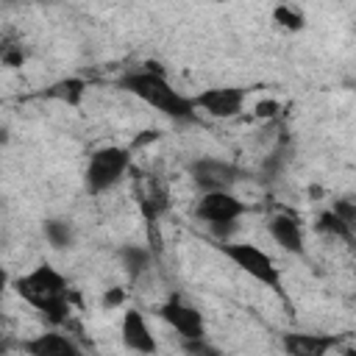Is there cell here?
<instances>
[{
	"mask_svg": "<svg viewBox=\"0 0 356 356\" xmlns=\"http://www.w3.org/2000/svg\"><path fill=\"white\" fill-rule=\"evenodd\" d=\"M314 231H317L320 236H331V239H342V242H356V231H353L348 222H342L331 209H323V211L317 214Z\"/></svg>",
	"mask_w": 356,
	"mask_h": 356,
	"instance_id": "17",
	"label": "cell"
},
{
	"mask_svg": "<svg viewBox=\"0 0 356 356\" xmlns=\"http://www.w3.org/2000/svg\"><path fill=\"white\" fill-rule=\"evenodd\" d=\"M186 172L195 181V186L203 192H228L234 184L248 178V172L242 167H236L234 161H225V159H214V156L192 159L186 164Z\"/></svg>",
	"mask_w": 356,
	"mask_h": 356,
	"instance_id": "5",
	"label": "cell"
},
{
	"mask_svg": "<svg viewBox=\"0 0 356 356\" xmlns=\"http://www.w3.org/2000/svg\"><path fill=\"white\" fill-rule=\"evenodd\" d=\"M117 259H120L122 270H125L134 281L142 278V275L150 270V264H153V253H150L147 248H142V245H120V248H117Z\"/></svg>",
	"mask_w": 356,
	"mask_h": 356,
	"instance_id": "16",
	"label": "cell"
},
{
	"mask_svg": "<svg viewBox=\"0 0 356 356\" xmlns=\"http://www.w3.org/2000/svg\"><path fill=\"white\" fill-rule=\"evenodd\" d=\"M245 97H248V89L242 86H211V89L197 92L192 100H195L197 114L203 111L211 120H234L242 111Z\"/></svg>",
	"mask_w": 356,
	"mask_h": 356,
	"instance_id": "8",
	"label": "cell"
},
{
	"mask_svg": "<svg viewBox=\"0 0 356 356\" xmlns=\"http://www.w3.org/2000/svg\"><path fill=\"white\" fill-rule=\"evenodd\" d=\"M342 356H356V348H339Z\"/></svg>",
	"mask_w": 356,
	"mask_h": 356,
	"instance_id": "26",
	"label": "cell"
},
{
	"mask_svg": "<svg viewBox=\"0 0 356 356\" xmlns=\"http://www.w3.org/2000/svg\"><path fill=\"white\" fill-rule=\"evenodd\" d=\"M273 22H278L284 31H303V25H306V17H303V11L298 8V6H289V3H281V6H275L273 8Z\"/></svg>",
	"mask_w": 356,
	"mask_h": 356,
	"instance_id": "19",
	"label": "cell"
},
{
	"mask_svg": "<svg viewBox=\"0 0 356 356\" xmlns=\"http://www.w3.org/2000/svg\"><path fill=\"white\" fill-rule=\"evenodd\" d=\"M214 248L245 275H250L253 281H259L261 286H267L278 300L289 303L286 289H284V275L281 267L273 261L270 253H264L259 245L253 242H214Z\"/></svg>",
	"mask_w": 356,
	"mask_h": 356,
	"instance_id": "3",
	"label": "cell"
},
{
	"mask_svg": "<svg viewBox=\"0 0 356 356\" xmlns=\"http://www.w3.org/2000/svg\"><path fill=\"white\" fill-rule=\"evenodd\" d=\"M167 209H170V192H167V186L161 181L150 178L147 186L139 192V211H142L145 222H150V225L159 222L167 214Z\"/></svg>",
	"mask_w": 356,
	"mask_h": 356,
	"instance_id": "13",
	"label": "cell"
},
{
	"mask_svg": "<svg viewBox=\"0 0 356 356\" xmlns=\"http://www.w3.org/2000/svg\"><path fill=\"white\" fill-rule=\"evenodd\" d=\"M267 231L273 236V242L292 253V256H306V239H303V225L295 214L289 211H281V214H273L270 222H267Z\"/></svg>",
	"mask_w": 356,
	"mask_h": 356,
	"instance_id": "11",
	"label": "cell"
},
{
	"mask_svg": "<svg viewBox=\"0 0 356 356\" xmlns=\"http://www.w3.org/2000/svg\"><path fill=\"white\" fill-rule=\"evenodd\" d=\"M19 353L25 356H83L81 345L61 331H44V334H33L17 342Z\"/></svg>",
	"mask_w": 356,
	"mask_h": 356,
	"instance_id": "10",
	"label": "cell"
},
{
	"mask_svg": "<svg viewBox=\"0 0 356 356\" xmlns=\"http://www.w3.org/2000/svg\"><path fill=\"white\" fill-rule=\"evenodd\" d=\"M131 147L122 145H106L89 153L86 170H83V189L89 195H103L108 192L114 184H120V178L131 170Z\"/></svg>",
	"mask_w": 356,
	"mask_h": 356,
	"instance_id": "4",
	"label": "cell"
},
{
	"mask_svg": "<svg viewBox=\"0 0 356 356\" xmlns=\"http://www.w3.org/2000/svg\"><path fill=\"white\" fill-rule=\"evenodd\" d=\"M245 211H248V203L231 192H203L200 200L195 203V217L203 220L211 231L225 228V225H236V220Z\"/></svg>",
	"mask_w": 356,
	"mask_h": 356,
	"instance_id": "7",
	"label": "cell"
},
{
	"mask_svg": "<svg viewBox=\"0 0 356 356\" xmlns=\"http://www.w3.org/2000/svg\"><path fill=\"white\" fill-rule=\"evenodd\" d=\"M292 161V142L284 136L270 153H267V159L261 161V175H264V181H275L281 172H284V167Z\"/></svg>",
	"mask_w": 356,
	"mask_h": 356,
	"instance_id": "18",
	"label": "cell"
},
{
	"mask_svg": "<svg viewBox=\"0 0 356 356\" xmlns=\"http://www.w3.org/2000/svg\"><path fill=\"white\" fill-rule=\"evenodd\" d=\"M159 317L181 337V342H200V339H206V317L192 303H186L178 292H172L159 306Z\"/></svg>",
	"mask_w": 356,
	"mask_h": 356,
	"instance_id": "6",
	"label": "cell"
},
{
	"mask_svg": "<svg viewBox=\"0 0 356 356\" xmlns=\"http://www.w3.org/2000/svg\"><path fill=\"white\" fill-rule=\"evenodd\" d=\"M331 211H334L342 222H348V225L356 231V195H342V197H337V200L331 203Z\"/></svg>",
	"mask_w": 356,
	"mask_h": 356,
	"instance_id": "20",
	"label": "cell"
},
{
	"mask_svg": "<svg viewBox=\"0 0 356 356\" xmlns=\"http://www.w3.org/2000/svg\"><path fill=\"white\" fill-rule=\"evenodd\" d=\"M122 303H125V289H120V286L106 289L103 298H100V306H103V309H117V306H122Z\"/></svg>",
	"mask_w": 356,
	"mask_h": 356,
	"instance_id": "23",
	"label": "cell"
},
{
	"mask_svg": "<svg viewBox=\"0 0 356 356\" xmlns=\"http://www.w3.org/2000/svg\"><path fill=\"white\" fill-rule=\"evenodd\" d=\"M197 356H222V353H220L217 348H211V345H209V348H206L203 353H197Z\"/></svg>",
	"mask_w": 356,
	"mask_h": 356,
	"instance_id": "25",
	"label": "cell"
},
{
	"mask_svg": "<svg viewBox=\"0 0 356 356\" xmlns=\"http://www.w3.org/2000/svg\"><path fill=\"white\" fill-rule=\"evenodd\" d=\"M117 86L122 92L139 97L145 106L156 108L167 120H175V122H197L195 100L186 97L184 92H178L167 81V75L161 70H156L153 64H147L145 70H128V72H122L117 78Z\"/></svg>",
	"mask_w": 356,
	"mask_h": 356,
	"instance_id": "1",
	"label": "cell"
},
{
	"mask_svg": "<svg viewBox=\"0 0 356 356\" xmlns=\"http://www.w3.org/2000/svg\"><path fill=\"white\" fill-rule=\"evenodd\" d=\"M11 286L50 325L67 323V317H70V284L53 264H47V261L36 264L31 273L17 275Z\"/></svg>",
	"mask_w": 356,
	"mask_h": 356,
	"instance_id": "2",
	"label": "cell"
},
{
	"mask_svg": "<svg viewBox=\"0 0 356 356\" xmlns=\"http://www.w3.org/2000/svg\"><path fill=\"white\" fill-rule=\"evenodd\" d=\"M120 339L131 353H139V356H153L159 350V342H156V337H153V331H150V325H147V320L139 309H125L122 312Z\"/></svg>",
	"mask_w": 356,
	"mask_h": 356,
	"instance_id": "9",
	"label": "cell"
},
{
	"mask_svg": "<svg viewBox=\"0 0 356 356\" xmlns=\"http://www.w3.org/2000/svg\"><path fill=\"white\" fill-rule=\"evenodd\" d=\"M0 58H3V64L6 67H22V61H25V50H22V44H11V42H6L3 44V50H0Z\"/></svg>",
	"mask_w": 356,
	"mask_h": 356,
	"instance_id": "21",
	"label": "cell"
},
{
	"mask_svg": "<svg viewBox=\"0 0 356 356\" xmlns=\"http://www.w3.org/2000/svg\"><path fill=\"white\" fill-rule=\"evenodd\" d=\"M278 111H281V103L273 100V97H264V100L256 103V117H259V120H275Z\"/></svg>",
	"mask_w": 356,
	"mask_h": 356,
	"instance_id": "22",
	"label": "cell"
},
{
	"mask_svg": "<svg viewBox=\"0 0 356 356\" xmlns=\"http://www.w3.org/2000/svg\"><path fill=\"white\" fill-rule=\"evenodd\" d=\"M159 136H161L159 131H153V128H147V131H142V134H136V136H134V142H131L128 147H131V150H139V147H145V145H150V142H159Z\"/></svg>",
	"mask_w": 356,
	"mask_h": 356,
	"instance_id": "24",
	"label": "cell"
},
{
	"mask_svg": "<svg viewBox=\"0 0 356 356\" xmlns=\"http://www.w3.org/2000/svg\"><path fill=\"white\" fill-rule=\"evenodd\" d=\"M339 345L337 334H306V331H289L281 334V348L286 356H328Z\"/></svg>",
	"mask_w": 356,
	"mask_h": 356,
	"instance_id": "12",
	"label": "cell"
},
{
	"mask_svg": "<svg viewBox=\"0 0 356 356\" xmlns=\"http://www.w3.org/2000/svg\"><path fill=\"white\" fill-rule=\"evenodd\" d=\"M86 92H89V83H86L83 78L70 75V78L53 81V83L44 89V97H47V100H58V103H64V106H70V108H78V106L83 103Z\"/></svg>",
	"mask_w": 356,
	"mask_h": 356,
	"instance_id": "14",
	"label": "cell"
},
{
	"mask_svg": "<svg viewBox=\"0 0 356 356\" xmlns=\"http://www.w3.org/2000/svg\"><path fill=\"white\" fill-rule=\"evenodd\" d=\"M42 236L53 250H70L75 248V225L64 217H47L42 222Z\"/></svg>",
	"mask_w": 356,
	"mask_h": 356,
	"instance_id": "15",
	"label": "cell"
}]
</instances>
